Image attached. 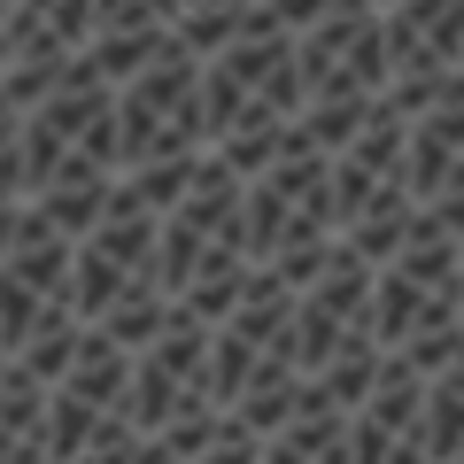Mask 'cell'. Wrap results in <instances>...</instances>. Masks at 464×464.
<instances>
[{"mask_svg":"<svg viewBox=\"0 0 464 464\" xmlns=\"http://www.w3.org/2000/svg\"><path fill=\"white\" fill-rule=\"evenodd\" d=\"M140 464H170V457H163V449H155V441H148V449H140Z\"/></svg>","mask_w":464,"mask_h":464,"instance_id":"11","label":"cell"},{"mask_svg":"<svg viewBox=\"0 0 464 464\" xmlns=\"http://www.w3.org/2000/svg\"><path fill=\"white\" fill-rule=\"evenodd\" d=\"M372 279H380V271H372L364 256L333 248V264L295 295V325H286V348H295L302 380L333 372L341 356H356V348H380V341H372Z\"/></svg>","mask_w":464,"mask_h":464,"instance_id":"4","label":"cell"},{"mask_svg":"<svg viewBox=\"0 0 464 464\" xmlns=\"http://www.w3.org/2000/svg\"><path fill=\"white\" fill-rule=\"evenodd\" d=\"M194 418H225V411H217V387H209V325L179 310L163 325V341H148L132 356V426L148 441H163Z\"/></svg>","mask_w":464,"mask_h":464,"instance_id":"3","label":"cell"},{"mask_svg":"<svg viewBox=\"0 0 464 464\" xmlns=\"http://www.w3.org/2000/svg\"><path fill=\"white\" fill-rule=\"evenodd\" d=\"M302 101H380L387 93V24L364 0H341L325 24L295 32Z\"/></svg>","mask_w":464,"mask_h":464,"instance_id":"5","label":"cell"},{"mask_svg":"<svg viewBox=\"0 0 464 464\" xmlns=\"http://www.w3.org/2000/svg\"><path fill=\"white\" fill-rule=\"evenodd\" d=\"M209 155V116H201V63L170 39L132 85H116V170L148 163H194Z\"/></svg>","mask_w":464,"mask_h":464,"instance_id":"1","label":"cell"},{"mask_svg":"<svg viewBox=\"0 0 464 464\" xmlns=\"http://www.w3.org/2000/svg\"><path fill=\"white\" fill-rule=\"evenodd\" d=\"M411 201L418 209L464 201V78H449L411 116Z\"/></svg>","mask_w":464,"mask_h":464,"instance_id":"6","label":"cell"},{"mask_svg":"<svg viewBox=\"0 0 464 464\" xmlns=\"http://www.w3.org/2000/svg\"><path fill=\"white\" fill-rule=\"evenodd\" d=\"M426 464H464V356L426 380Z\"/></svg>","mask_w":464,"mask_h":464,"instance_id":"8","label":"cell"},{"mask_svg":"<svg viewBox=\"0 0 464 464\" xmlns=\"http://www.w3.org/2000/svg\"><path fill=\"white\" fill-rule=\"evenodd\" d=\"M0 464H47V387L16 364L0 380Z\"/></svg>","mask_w":464,"mask_h":464,"instance_id":"7","label":"cell"},{"mask_svg":"<svg viewBox=\"0 0 464 464\" xmlns=\"http://www.w3.org/2000/svg\"><path fill=\"white\" fill-rule=\"evenodd\" d=\"M155 248H163V217L140 209V201L116 186L109 209H101V225L85 232L78 256H70V310H78L85 325H101V317L124 310V302L163 295V279H155Z\"/></svg>","mask_w":464,"mask_h":464,"instance_id":"2","label":"cell"},{"mask_svg":"<svg viewBox=\"0 0 464 464\" xmlns=\"http://www.w3.org/2000/svg\"><path fill=\"white\" fill-rule=\"evenodd\" d=\"M32 179H24V116L0 109V209H24Z\"/></svg>","mask_w":464,"mask_h":464,"instance_id":"9","label":"cell"},{"mask_svg":"<svg viewBox=\"0 0 464 464\" xmlns=\"http://www.w3.org/2000/svg\"><path fill=\"white\" fill-rule=\"evenodd\" d=\"M194 464H264V441H256L248 426H225V433H217V449H201Z\"/></svg>","mask_w":464,"mask_h":464,"instance_id":"10","label":"cell"}]
</instances>
